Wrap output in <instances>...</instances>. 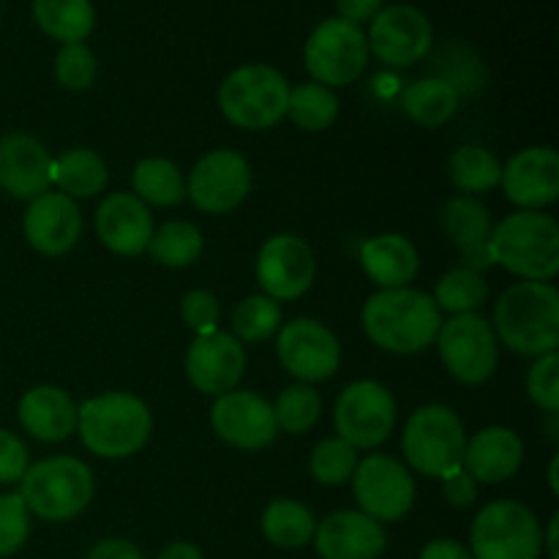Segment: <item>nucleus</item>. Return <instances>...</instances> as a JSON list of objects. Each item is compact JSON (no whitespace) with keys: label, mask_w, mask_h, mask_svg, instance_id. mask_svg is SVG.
<instances>
[{"label":"nucleus","mask_w":559,"mask_h":559,"mask_svg":"<svg viewBox=\"0 0 559 559\" xmlns=\"http://www.w3.org/2000/svg\"><path fill=\"white\" fill-rule=\"evenodd\" d=\"M442 314L435 300L413 287L380 289L364 306V331L393 355L424 353L440 333Z\"/></svg>","instance_id":"nucleus-1"},{"label":"nucleus","mask_w":559,"mask_h":559,"mask_svg":"<svg viewBox=\"0 0 559 559\" xmlns=\"http://www.w3.org/2000/svg\"><path fill=\"white\" fill-rule=\"evenodd\" d=\"M495 336L508 349L530 358L557 353L559 293L549 282H519L495 306Z\"/></svg>","instance_id":"nucleus-2"},{"label":"nucleus","mask_w":559,"mask_h":559,"mask_svg":"<svg viewBox=\"0 0 559 559\" xmlns=\"http://www.w3.org/2000/svg\"><path fill=\"white\" fill-rule=\"evenodd\" d=\"M491 265L524 282H551L559 273V224L540 211H519L491 229Z\"/></svg>","instance_id":"nucleus-3"},{"label":"nucleus","mask_w":559,"mask_h":559,"mask_svg":"<svg viewBox=\"0 0 559 559\" xmlns=\"http://www.w3.org/2000/svg\"><path fill=\"white\" fill-rule=\"evenodd\" d=\"M82 445L102 459L134 456L153 431V415L140 396L126 391L102 393L76 409Z\"/></svg>","instance_id":"nucleus-4"},{"label":"nucleus","mask_w":559,"mask_h":559,"mask_svg":"<svg viewBox=\"0 0 559 559\" xmlns=\"http://www.w3.org/2000/svg\"><path fill=\"white\" fill-rule=\"evenodd\" d=\"M93 473L74 456H52L25 469L20 497L33 516L44 522H69L93 500Z\"/></svg>","instance_id":"nucleus-5"},{"label":"nucleus","mask_w":559,"mask_h":559,"mask_svg":"<svg viewBox=\"0 0 559 559\" xmlns=\"http://www.w3.org/2000/svg\"><path fill=\"white\" fill-rule=\"evenodd\" d=\"M289 85L282 71L265 63L235 69L218 87V107L238 129H273L287 115Z\"/></svg>","instance_id":"nucleus-6"},{"label":"nucleus","mask_w":559,"mask_h":559,"mask_svg":"<svg viewBox=\"0 0 559 559\" xmlns=\"http://www.w3.org/2000/svg\"><path fill=\"white\" fill-rule=\"evenodd\" d=\"M467 435L445 404H426L409 415L402 431V451L409 467L429 478H445L448 473L462 467Z\"/></svg>","instance_id":"nucleus-7"},{"label":"nucleus","mask_w":559,"mask_h":559,"mask_svg":"<svg viewBox=\"0 0 559 559\" xmlns=\"http://www.w3.org/2000/svg\"><path fill=\"white\" fill-rule=\"evenodd\" d=\"M469 544L473 559H540L544 530L524 502L497 500L478 511Z\"/></svg>","instance_id":"nucleus-8"},{"label":"nucleus","mask_w":559,"mask_h":559,"mask_svg":"<svg viewBox=\"0 0 559 559\" xmlns=\"http://www.w3.org/2000/svg\"><path fill=\"white\" fill-rule=\"evenodd\" d=\"M306 71L325 87H344L358 80L369 63L366 33L342 16L320 22L304 49Z\"/></svg>","instance_id":"nucleus-9"},{"label":"nucleus","mask_w":559,"mask_h":559,"mask_svg":"<svg viewBox=\"0 0 559 559\" xmlns=\"http://www.w3.org/2000/svg\"><path fill=\"white\" fill-rule=\"evenodd\" d=\"M435 342L448 374L462 385H484L497 371L500 349H497L495 328L480 314L451 317L440 325Z\"/></svg>","instance_id":"nucleus-10"},{"label":"nucleus","mask_w":559,"mask_h":559,"mask_svg":"<svg viewBox=\"0 0 559 559\" xmlns=\"http://www.w3.org/2000/svg\"><path fill=\"white\" fill-rule=\"evenodd\" d=\"M333 426L355 451L382 445L396 426V399L377 380L349 382L333 409Z\"/></svg>","instance_id":"nucleus-11"},{"label":"nucleus","mask_w":559,"mask_h":559,"mask_svg":"<svg viewBox=\"0 0 559 559\" xmlns=\"http://www.w3.org/2000/svg\"><path fill=\"white\" fill-rule=\"evenodd\" d=\"M355 502L360 513L371 516L374 522H399L413 511L415 502V480L409 475L407 464L399 459L374 453L358 462L353 473Z\"/></svg>","instance_id":"nucleus-12"},{"label":"nucleus","mask_w":559,"mask_h":559,"mask_svg":"<svg viewBox=\"0 0 559 559\" xmlns=\"http://www.w3.org/2000/svg\"><path fill=\"white\" fill-rule=\"evenodd\" d=\"M276 355L284 369L306 385L331 380L342 366V344L336 333L311 317H298L278 328Z\"/></svg>","instance_id":"nucleus-13"},{"label":"nucleus","mask_w":559,"mask_h":559,"mask_svg":"<svg viewBox=\"0 0 559 559\" xmlns=\"http://www.w3.org/2000/svg\"><path fill=\"white\" fill-rule=\"evenodd\" d=\"M251 191V167L238 151H218L205 153L186 180V197L194 202L197 211L222 213L235 211Z\"/></svg>","instance_id":"nucleus-14"},{"label":"nucleus","mask_w":559,"mask_h":559,"mask_svg":"<svg viewBox=\"0 0 559 559\" xmlns=\"http://www.w3.org/2000/svg\"><path fill=\"white\" fill-rule=\"evenodd\" d=\"M254 273L267 298H273L276 304L295 300L309 293L311 282H314V251L300 235L278 233L262 243Z\"/></svg>","instance_id":"nucleus-15"},{"label":"nucleus","mask_w":559,"mask_h":559,"mask_svg":"<svg viewBox=\"0 0 559 559\" xmlns=\"http://www.w3.org/2000/svg\"><path fill=\"white\" fill-rule=\"evenodd\" d=\"M216 437L238 451H262L278 435L273 404L254 391H229L211 409Z\"/></svg>","instance_id":"nucleus-16"},{"label":"nucleus","mask_w":559,"mask_h":559,"mask_svg":"<svg viewBox=\"0 0 559 559\" xmlns=\"http://www.w3.org/2000/svg\"><path fill=\"white\" fill-rule=\"evenodd\" d=\"M369 49L388 66H413L431 49V22L415 5H385L371 20Z\"/></svg>","instance_id":"nucleus-17"},{"label":"nucleus","mask_w":559,"mask_h":559,"mask_svg":"<svg viewBox=\"0 0 559 559\" xmlns=\"http://www.w3.org/2000/svg\"><path fill=\"white\" fill-rule=\"evenodd\" d=\"M246 369L243 344L227 331L202 333L191 342L186 353V374L189 382L205 396H224L235 391Z\"/></svg>","instance_id":"nucleus-18"},{"label":"nucleus","mask_w":559,"mask_h":559,"mask_svg":"<svg viewBox=\"0 0 559 559\" xmlns=\"http://www.w3.org/2000/svg\"><path fill=\"white\" fill-rule=\"evenodd\" d=\"M506 197L522 211H540L559 197V156L555 147H524L508 158L500 178Z\"/></svg>","instance_id":"nucleus-19"},{"label":"nucleus","mask_w":559,"mask_h":559,"mask_svg":"<svg viewBox=\"0 0 559 559\" xmlns=\"http://www.w3.org/2000/svg\"><path fill=\"white\" fill-rule=\"evenodd\" d=\"M25 240L44 257H60L76 246L82 235V213L71 197L44 191L25 211Z\"/></svg>","instance_id":"nucleus-20"},{"label":"nucleus","mask_w":559,"mask_h":559,"mask_svg":"<svg viewBox=\"0 0 559 559\" xmlns=\"http://www.w3.org/2000/svg\"><path fill=\"white\" fill-rule=\"evenodd\" d=\"M52 186V156L31 134L0 136V189L14 200H36Z\"/></svg>","instance_id":"nucleus-21"},{"label":"nucleus","mask_w":559,"mask_h":559,"mask_svg":"<svg viewBox=\"0 0 559 559\" xmlns=\"http://www.w3.org/2000/svg\"><path fill=\"white\" fill-rule=\"evenodd\" d=\"M320 559H380L388 535L380 522L360 511H338L322 519L314 530Z\"/></svg>","instance_id":"nucleus-22"},{"label":"nucleus","mask_w":559,"mask_h":559,"mask_svg":"<svg viewBox=\"0 0 559 559\" xmlns=\"http://www.w3.org/2000/svg\"><path fill=\"white\" fill-rule=\"evenodd\" d=\"M96 233L98 240L112 254H142V251H147L153 235L151 207L136 200L134 194H123V191L104 197L96 211Z\"/></svg>","instance_id":"nucleus-23"},{"label":"nucleus","mask_w":559,"mask_h":559,"mask_svg":"<svg viewBox=\"0 0 559 559\" xmlns=\"http://www.w3.org/2000/svg\"><path fill=\"white\" fill-rule=\"evenodd\" d=\"M524 462L522 437L506 426H486L464 448L462 467L475 484H506Z\"/></svg>","instance_id":"nucleus-24"},{"label":"nucleus","mask_w":559,"mask_h":559,"mask_svg":"<svg viewBox=\"0 0 559 559\" xmlns=\"http://www.w3.org/2000/svg\"><path fill=\"white\" fill-rule=\"evenodd\" d=\"M440 222L445 235L462 254L464 267L480 273L484 267L491 265L486 246H489L495 227H491L489 207L484 202H478L475 197H453L442 205Z\"/></svg>","instance_id":"nucleus-25"},{"label":"nucleus","mask_w":559,"mask_h":559,"mask_svg":"<svg viewBox=\"0 0 559 559\" xmlns=\"http://www.w3.org/2000/svg\"><path fill=\"white\" fill-rule=\"evenodd\" d=\"M20 424L33 440L63 442L76 431V404L63 388L36 385L20 399Z\"/></svg>","instance_id":"nucleus-26"},{"label":"nucleus","mask_w":559,"mask_h":559,"mask_svg":"<svg viewBox=\"0 0 559 559\" xmlns=\"http://www.w3.org/2000/svg\"><path fill=\"white\" fill-rule=\"evenodd\" d=\"M360 265L380 289H399L409 287V282L418 276L420 260L413 240L396 233H385L366 240L360 249Z\"/></svg>","instance_id":"nucleus-27"},{"label":"nucleus","mask_w":559,"mask_h":559,"mask_svg":"<svg viewBox=\"0 0 559 559\" xmlns=\"http://www.w3.org/2000/svg\"><path fill=\"white\" fill-rule=\"evenodd\" d=\"M462 93L448 76H426L404 91L402 107L424 129H440L459 112Z\"/></svg>","instance_id":"nucleus-28"},{"label":"nucleus","mask_w":559,"mask_h":559,"mask_svg":"<svg viewBox=\"0 0 559 559\" xmlns=\"http://www.w3.org/2000/svg\"><path fill=\"white\" fill-rule=\"evenodd\" d=\"M107 180V164L91 147H74L60 158H52V183L71 200H91L102 194Z\"/></svg>","instance_id":"nucleus-29"},{"label":"nucleus","mask_w":559,"mask_h":559,"mask_svg":"<svg viewBox=\"0 0 559 559\" xmlns=\"http://www.w3.org/2000/svg\"><path fill=\"white\" fill-rule=\"evenodd\" d=\"M33 20L49 38L63 44H80L96 25L91 0H33Z\"/></svg>","instance_id":"nucleus-30"},{"label":"nucleus","mask_w":559,"mask_h":559,"mask_svg":"<svg viewBox=\"0 0 559 559\" xmlns=\"http://www.w3.org/2000/svg\"><path fill=\"white\" fill-rule=\"evenodd\" d=\"M134 197L145 205L175 207L186 200V178L169 158L151 156L136 162L131 173Z\"/></svg>","instance_id":"nucleus-31"},{"label":"nucleus","mask_w":559,"mask_h":559,"mask_svg":"<svg viewBox=\"0 0 559 559\" xmlns=\"http://www.w3.org/2000/svg\"><path fill=\"white\" fill-rule=\"evenodd\" d=\"M317 519L295 500H273L262 513V535L278 549H300L314 538Z\"/></svg>","instance_id":"nucleus-32"},{"label":"nucleus","mask_w":559,"mask_h":559,"mask_svg":"<svg viewBox=\"0 0 559 559\" xmlns=\"http://www.w3.org/2000/svg\"><path fill=\"white\" fill-rule=\"evenodd\" d=\"M448 178L459 191L467 194H484L500 186L502 164L491 151L480 145H462L448 162Z\"/></svg>","instance_id":"nucleus-33"},{"label":"nucleus","mask_w":559,"mask_h":559,"mask_svg":"<svg viewBox=\"0 0 559 559\" xmlns=\"http://www.w3.org/2000/svg\"><path fill=\"white\" fill-rule=\"evenodd\" d=\"M205 249V238L200 229L189 222H167L158 229H153L147 254L153 262L164 267H189L200 260Z\"/></svg>","instance_id":"nucleus-34"},{"label":"nucleus","mask_w":559,"mask_h":559,"mask_svg":"<svg viewBox=\"0 0 559 559\" xmlns=\"http://www.w3.org/2000/svg\"><path fill=\"white\" fill-rule=\"evenodd\" d=\"M287 115L298 129L325 131L336 123L338 98L331 87L320 82H304L298 87H289Z\"/></svg>","instance_id":"nucleus-35"},{"label":"nucleus","mask_w":559,"mask_h":559,"mask_svg":"<svg viewBox=\"0 0 559 559\" xmlns=\"http://www.w3.org/2000/svg\"><path fill=\"white\" fill-rule=\"evenodd\" d=\"M489 298L486 278L478 271L459 265L448 271L435 287V306L440 311H448L451 317L456 314H475Z\"/></svg>","instance_id":"nucleus-36"},{"label":"nucleus","mask_w":559,"mask_h":559,"mask_svg":"<svg viewBox=\"0 0 559 559\" xmlns=\"http://www.w3.org/2000/svg\"><path fill=\"white\" fill-rule=\"evenodd\" d=\"M282 328V309L267 295H249L233 311V336L246 344H260L276 336Z\"/></svg>","instance_id":"nucleus-37"},{"label":"nucleus","mask_w":559,"mask_h":559,"mask_svg":"<svg viewBox=\"0 0 559 559\" xmlns=\"http://www.w3.org/2000/svg\"><path fill=\"white\" fill-rule=\"evenodd\" d=\"M322 413V399L314 385L306 382H295V385L284 388L282 396L273 404V415H276V426L287 435H304V431L314 429Z\"/></svg>","instance_id":"nucleus-38"},{"label":"nucleus","mask_w":559,"mask_h":559,"mask_svg":"<svg viewBox=\"0 0 559 559\" xmlns=\"http://www.w3.org/2000/svg\"><path fill=\"white\" fill-rule=\"evenodd\" d=\"M358 462V451L349 442L338 440V437H328V440L317 442L314 451H311L309 473L317 484L342 486L353 478Z\"/></svg>","instance_id":"nucleus-39"},{"label":"nucleus","mask_w":559,"mask_h":559,"mask_svg":"<svg viewBox=\"0 0 559 559\" xmlns=\"http://www.w3.org/2000/svg\"><path fill=\"white\" fill-rule=\"evenodd\" d=\"M98 63L96 55L85 44H63V49L55 58V80L66 91H87L96 82Z\"/></svg>","instance_id":"nucleus-40"},{"label":"nucleus","mask_w":559,"mask_h":559,"mask_svg":"<svg viewBox=\"0 0 559 559\" xmlns=\"http://www.w3.org/2000/svg\"><path fill=\"white\" fill-rule=\"evenodd\" d=\"M31 535V511L20 495H0V559L16 555Z\"/></svg>","instance_id":"nucleus-41"},{"label":"nucleus","mask_w":559,"mask_h":559,"mask_svg":"<svg viewBox=\"0 0 559 559\" xmlns=\"http://www.w3.org/2000/svg\"><path fill=\"white\" fill-rule=\"evenodd\" d=\"M527 396L546 413L559 409V355H540L527 374Z\"/></svg>","instance_id":"nucleus-42"},{"label":"nucleus","mask_w":559,"mask_h":559,"mask_svg":"<svg viewBox=\"0 0 559 559\" xmlns=\"http://www.w3.org/2000/svg\"><path fill=\"white\" fill-rule=\"evenodd\" d=\"M180 317H183L186 328L194 331L197 336L202 333L216 331L218 317H222V306H218L216 295L211 289H191L180 300Z\"/></svg>","instance_id":"nucleus-43"},{"label":"nucleus","mask_w":559,"mask_h":559,"mask_svg":"<svg viewBox=\"0 0 559 559\" xmlns=\"http://www.w3.org/2000/svg\"><path fill=\"white\" fill-rule=\"evenodd\" d=\"M27 467L31 464H27L25 442L9 429H0V486L20 484Z\"/></svg>","instance_id":"nucleus-44"},{"label":"nucleus","mask_w":559,"mask_h":559,"mask_svg":"<svg viewBox=\"0 0 559 559\" xmlns=\"http://www.w3.org/2000/svg\"><path fill=\"white\" fill-rule=\"evenodd\" d=\"M442 480V495L451 502L453 508H469L475 500H478V484L469 478V473L464 467L448 473Z\"/></svg>","instance_id":"nucleus-45"},{"label":"nucleus","mask_w":559,"mask_h":559,"mask_svg":"<svg viewBox=\"0 0 559 559\" xmlns=\"http://www.w3.org/2000/svg\"><path fill=\"white\" fill-rule=\"evenodd\" d=\"M338 14L342 20L353 22V25H364V22H371L377 16V11L385 5V0H336Z\"/></svg>","instance_id":"nucleus-46"},{"label":"nucleus","mask_w":559,"mask_h":559,"mask_svg":"<svg viewBox=\"0 0 559 559\" xmlns=\"http://www.w3.org/2000/svg\"><path fill=\"white\" fill-rule=\"evenodd\" d=\"M87 559H145L142 551L136 549L134 544L123 538H107V540H98L96 546L91 549Z\"/></svg>","instance_id":"nucleus-47"},{"label":"nucleus","mask_w":559,"mask_h":559,"mask_svg":"<svg viewBox=\"0 0 559 559\" xmlns=\"http://www.w3.org/2000/svg\"><path fill=\"white\" fill-rule=\"evenodd\" d=\"M420 559H473L467 546L456 544V540H431L424 551H420Z\"/></svg>","instance_id":"nucleus-48"},{"label":"nucleus","mask_w":559,"mask_h":559,"mask_svg":"<svg viewBox=\"0 0 559 559\" xmlns=\"http://www.w3.org/2000/svg\"><path fill=\"white\" fill-rule=\"evenodd\" d=\"M156 559H205L194 544H186V540H178V544L167 546Z\"/></svg>","instance_id":"nucleus-49"},{"label":"nucleus","mask_w":559,"mask_h":559,"mask_svg":"<svg viewBox=\"0 0 559 559\" xmlns=\"http://www.w3.org/2000/svg\"><path fill=\"white\" fill-rule=\"evenodd\" d=\"M557 524L559 516L555 513L549 522V533H546V546H549V559H557Z\"/></svg>","instance_id":"nucleus-50"},{"label":"nucleus","mask_w":559,"mask_h":559,"mask_svg":"<svg viewBox=\"0 0 559 559\" xmlns=\"http://www.w3.org/2000/svg\"><path fill=\"white\" fill-rule=\"evenodd\" d=\"M549 486H551V491H559V486H557V456L551 459V467H549Z\"/></svg>","instance_id":"nucleus-51"}]
</instances>
